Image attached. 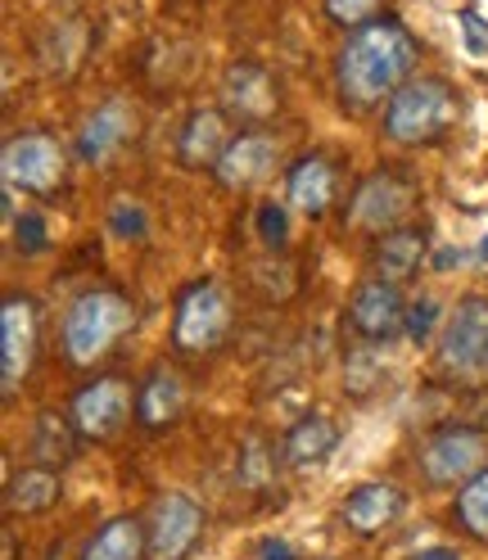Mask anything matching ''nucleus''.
Wrapping results in <instances>:
<instances>
[{
  "label": "nucleus",
  "mask_w": 488,
  "mask_h": 560,
  "mask_svg": "<svg viewBox=\"0 0 488 560\" xmlns=\"http://www.w3.org/2000/svg\"><path fill=\"white\" fill-rule=\"evenodd\" d=\"M416 59H421L416 37L398 19H375L367 27H353L335 55L339 100L358 114L390 104L416 78Z\"/></svg>",
  "instance_id": "1"
},
{
  "label": "nucleus",
  "mask_w": 488,
  "mask_h": 560,
  "mask_svg": "<svg viewBox=\"0 0 488 560\" xmlns=\"http://www.w3.org/2000/svg\"><path fill=\"white\" fill-rule=\"evenodd\" d=\"M136 326V307L127 294L100 285L73 299L63 317V353L73 366H95L100 358L114 353V343Z\"/></svg>",
  "instance_id": "2"
},
{
  "label": "nucleus",
  "mask_w": 488,
  "mask_h": 560,
  "mask_svg": "<svg viewBox=\"0 0 488 560\" xmlns=\"http://www.w3.org/2000/svg\"><path fill=\"white\" fill-rule=\"evenodd\" d=\"M462 100L443 78H411L385 104V136L394 145H434V140L457 122Z\"/></svg>",
  "instance_id": "3"
},
{
  "label": "nucleus",
  "mask_w": 488,
  "mask_h": 560,
  "mask_svg": "<svg viewBox=\"0 0 488 560\" xmlns=\"http://www.w3.org/2000/svg\"><path fill=\"white\" fill-rule=\"evenodd\" d=\"M0 172H5V186L10 190L50 199L68 182V154H63V145H59L55 136L23 131V136H10L5 154H0Z\"/></svg>",
  "instance_id": "4"
},
{
  "label": "nucleus",
  "mask_w": 488,
  "mask_h": 560,
  "mask_svg": "<svg viewBox=\"0 0 488 560\" xmlns=\"http://www.w3.org/2000/svg\"><path fill=\"white\" fill-rule=\"evenodd\" d=\"M231 335V299L218 280H195L177 299V317H172V343L182 353H213Z\"/></svg>",
  "instance_id": "5"
},
{
  "label": "nucleus",
  "mask_w": 488,
  "mask_h": 560,
  "mask_svg": "<svg viewBox=\"0 0 488 560\" xmlns=\"http://www.w3.org/2000/svg\"><path fill=\"white\" fill-rule=\"evenodd\" d=\"M488 466V430L443 425L421 443V470L434 488H462Z\"/></svg>",
  "instance_id": "6"
},
{
  "label": "nucleus",
  "mask_w": 488,
  "mask_h": 560,
  "mask_svg": "<svg viewBox=\"0 0 488 560\" xmlns=\"http://www.w3.org/2000/svg\"><path fill=\"white\" fill-rule=\"evenodd\" d=\"M411 208H416L411 177H403V172H394V167H380V172H371V177L353 190V203H348V222H353L358 231L385 235V231L407 226Z\"/></svg>",
  "instance_id": "7"
},
{
  "label": "nucleus",
  "mask_w": 488,
  "mask_h": 560,
  "mask_svg": "<svg viewBox=\"0 0 488 560\" xmlns=\"http://www.w3.org/2000/svg\"><path fill=\"white\" fill-rule=\"evenodd\" d=\"M42 348V312L27 294H10L0 307V380H5V398L19 394V384L32 375Z\"/></svg>",
  "instance_id": "8"
},
{
  "label": "nucleus",
  "mask_w": 488,
  "mask_h": 560,
  "mask_svg": "<svg viewBox=\"0 0 488 560\" xmlns=\"http://www.w3.org/2000/svg\"><path fill=\"white\" fill-rule=\"evenodd\" d=\"M136 411V394H131V384L123 375H95L91 384H82V389L73 394V425L82 439H114L123 425H127V416Z\"/></svg>",
  "instance_id": "9"
},
{
  "label": "nucleus",
  "mask_w": 488,
  "mask_h": 560,
  "mask_svg": "<svg viewBox=\"0 0 488 560\" xmlns=\"http://www.w3.org/2000/svg\"><path fill=\"white\" fill-rule=\"evenodd\" d=\"M484 353H488V299H462L457 312L443 322L439 366L448 375H475L484 371Z\"/></svg>",
  "instance_id": "10"
},
{
  "label": "nucleus",
  "mask_w": 488,
  "mask_h": 560,
  "mask_svg": "<svg viewBox=\"0 0 488 560\" xmlns=\"http://www.w3.org/2000/svg\"><path fill=\"white\" fill-rule=\"evenodd\" d=\"M348 326L362 343H390L398 330H407V303L394 280L371 276L348 299Z\"/></svg>",
  "instance_id": "11"
},
{
  "label": "nucleus",
  "mask_w": 488,
  "mask_h": 560,
  "mask_svg": "<svg viewBox=\"0 0 488 560\" xmlns=\"http://www.w3.org/2000/svg\"><path fill=\"white\" fill-rule=\"evenodd\" d=\"M204 534V506L186 493H167L154 502L150 515V560H186Z\"/></svg>",
  "instance_id": "12"
},
{
  "label": "nucleus",
  "mask_w": 488,
  "mask_h": 560,
  "mask_svg": "<svg viewBox=\"0 0 488 560\" xmlns=\"http://www.w3.org/2000/svg\"><path fill=\"white\" fill-rule=\"evenodd\" d=\"M271 167H276V140L263 131H240L231 136V145L213 172L226 190H254L271 177Z\"/></svg>",
  "instance_id": "13"
},
{
  "label": "nucleus",
  "mask_w": 488,
  "mask_h": 560,
  "mask_svg": "<svg viewBox=\"0 0 488 560\" xmlns=\"http://www.w3.org/2000/svg\"><path fill=\"white\" fill-rule=\"evenodd\" d=\"M136 131V118L123 100H104L100 109H91L78 127V140H73V150L82 163H109L123 145H127V136Z\"/></svg>",
  "instance_id": "14"
},
{
  "label": "nucleus",
  "mask_w": 488,
  "mask_h": 560,
  "mask_svg": "<svg viewBox=\"0 0 488 560\" xmlns=\"http://www.w3.org/2000/svg\"><path fill=\"white\" fill-rule=\"evenodd\" d=\"M222 104H226V114L240 118V122H267L276 114V104H281V95H276V82L267 68L258 63H235L226 82H222Z\"/></svg>",
  "instance_id": "15"
},
{
  "label": "nucleus",
  "mask_w": 488,
  "mask_h": 560,
  "mask_svg": "<svg viewBox=\"0 0 488 560\" xmlns=\"http://www.w3.org/2000/svg\"><path fill=\"white\" fill-rule=\"evenodd\" d=\"M403 506H407V498H403L398 483H362V488H353V493L344 498L339 515H344V524L353 534L371 538V534H385L390 524L403 515Z\"/></svg>",
  "instance_id": "16"
},
{
  "label": "nucleus",
  "mask_w": 488,
  "mask_h": 560,
  "mask_svg": "<svg viewBox=\"0 0 488 560\" xmlns=\"http://www.w3.org/2000/svg\"><path fill=\"white\" fill-rule=\"evenodd\" d=\"M286 195H290V208L303 218H326L330 203H335V167L326 154H307L290 167L286 177Z\"/></svg>",
  "instance_id": "17"
},
{
  "label": "nucleus",
  "mask_w": 488,
  "mask_h": 560,
  "mask_svg": "<svg viewBox=\"0 0 488 560\" xmlns=\"http://www.w3.org/2000/svg\"><path fill=\"white\" fill-rule=\"evenodd\" d=\"M231 136H226V118L222 109H195L177 136V159L182 167L190 172H204V167H218V159L226 154Z\"/></svg>",
  "instance_id": "18"
},
{
  "label": "nucleus",
  "mask_w": 488,
  "mask_h": 560,
  "mask_svg": "<svg viewBox=\"0 0 488 560\" xmlns=\"http://www.w3.org/2000/svg\"><path fill=\"white\" fill-rule=\"evenodd\" d=\"M186 411V384L177 371H150L146 384L136 389V420H141L146 430H167V425H177V416Z\"/></svg>",
  "instance_id": "19"
},
{
  "label": "nucleus",
  "mask_w": 488,
  "mask_h": 560,
  "mask_svg": "<svg viewBox=\"0 0 488 560\" xmlns=\"http://www.w3.org/2000/svg\"><path fill=\"white\" fill-rule=\"evenodd\" d=\"M426 249H430V240L426 231H416V226H398V231H385L375 240V276H385V280H411L416 271H421L426 262Z\"/></svg>",
  "instance_id": "20"
},
{
  "label": "nucleus",
  "mask_w": 488,
  "mask_h": 560,
  "mask_svg": "<svg viewBox=\"0 0 488 560\" xmlns=\"http://www.w3.org/2000/svg\"><path fill=\"white\" fill-rule=\"evenodd\" d=\"M335 447H339V425L330 416L312 411V416H303V420H294V425H290V434H286V462L290 466H317V462L330 457Z\"/></svg>",
  "instance_id": "21"
},
{
  "label": "nucleus",
  "mask_w": 488,
  "mask_h": 560,
  "mask_svg": "<svg viewBox=\"0 0 488 560\" xmlns=\"http://www.w3.org/2000/svg\"><path fill=\"white\" fill-rule=\"evenodd\" d=\"M141 556H150V538L141 529V520H131V515L100 524L82 551V560H141Z\"/></svg>",
  "instance_id": "22"
},
{
  "label": "nucleus",
  "mask_w": 488,
  "mask_h": 560,
  "mask_svg": "<svg viewBox=\"0 0 488 560\" xmlns=\"http://www.w3.org/2000/svg\"><path fill=\"white\" fill-rule=\"evenodd\" d=\"M5 502H10L14 515H42V511H50L59 502V475H55V466H42L37 462V466L19 470L10 479Z\"/></svg>",
  "instance_id": "23"
},
{
  "label": "nucleus",
  "mask_w": 488,
  "mask_h": 560,
  "mask_svg": "<svg viewBox=\"0 0 488 560\" xmlns=\"http://www.w3.org/2000/svg\"><path fill=\"white\" fill-rule=\"evenodd\" d=\"M32 452H37V462L42 466H63V462H73V452H78V425H73V416H59V411H42L37 420V434H32Z\"/></svg>",
  "instance_id": "24"
},
{
  "label": "nucleus",
  "mask_w": 488,
  "mask_h": 560,
  "mask_svg": "<svg viewBox=\"0 0 488 560\" xmlns=\"http://www.w3.org/2000/svg\"><path fill=\"white\" fill-rule=\"evenodd\" d=\"M235 479H240V488H249V493H263V488H271L276 483V452L263 439H249V443L240 447Z\"/></svg>",
  "instance_id": "25"
},
{
  "label": "nucleus",
  "mask_w": 488,
  "mask_h": 560,
  "mask_svg": "<svg viewBox=\"0 0 488 560\" xmlns=\"http://www.w3.org/2000/svg\"><path fill=\"white\" fill-rule=\"evenodd\" d=\"M457 520H462V529L470 538H484L488 542V466L462 483V493H457Z\"/></svg>",
  "instance_id": "26"
},
{
  "label": "nucleus",
  "mask_w": 488,
  "mask_h": 560,
  "mask_svg": "<svg viewBox=\"0 0 488 560\" xmlns=\"http://www.w3.org/2000/svg\"><path fill=\"white\" fill-rule=\"evenodd\" d=\"M322 10L330 23L353 32V27H367L380 19V0H322Z\"/></svg>",
  "instance_id": "27"
},
{
  "label": "nucleus",
  "mask_w": 488,
  "mask_h": 560,
  "mask_svg": "<svg viewBox=\"0 0 488 560\" xmlns=\"http://www.w3.org/2000/svg\"><path fill=\"white\" fill-rule=\"evenodd\" d=\"M258 235L267 249H286V240H290V218H286V208L281 203H263L258 208Z\"/></svg>",
  "instance_id": "28"
},
{
  "label": "nucleus",
  "mask_w": 488,
  "mask_h": 560,
  "mask_svg": "<svg viewBox=\"0 0 488 560\" xmlns=\"http://www.w3.org/2000/svg\"><path fill=\"white\" fill-rule=\"evenodd\" d=\"M109 226H114V235H123V240H141V235H146V208L131 203V199H118V203L109 208Z\"/></svg>",
  "instance_id": "29"
},
{
  "label": "nucleus",
  "mask_w": 488,
  "mask_h": 560,
  "mask_svg": "<svg viewBox=\"0 0 488 560\" xmlns=\"http://www.w3.org/2000/svg\"><path fill=\"white\" fill-rule=\"evenodd\" d=\"M434 326H439V303L434 299H421L416 307H407V339L411 343H430Z\"/></svg>",
  "instance_id": "30"
},
{
  "label": "nucleus",
  "mask_w": 488,
  "mask_h": 560,
  "mask_svg": "<svg viewBox=\"0 0 488 560\" xmlns=\"http://www.w3.org/2000/svg\"><path fill=\"white\" fill-rule=\"evenodd\" d=\"M14 240H19V254H42L46 249V222L37 213H23L14 222Z\"/></svg>",
  "instance_id": "31"
},
{
  "label": "nucleus",
  "mask_w": 488,
  "mask_h": 560,
  "mask_svg": "<svg viewBox=\"0 0 488 560\" xmlns=\"http://www.w3.org/2000/svg\"><path fill=\"white\" fill-rule=\"evenodd\" d=\"M462 27L470 32V37H466V46H470L475 55H488V27H484L475 14H462Z\"/></svg>",
  "instance_id": "32"
},
{
  "label": "nucleus",
  "mask_w": 488,
  "mask_h": 560,
  "mask_svg": "<svg viewBox=\"0 0 488 560\" xmlns=\"http://www.w3.org/2000/svg\"><path fill=\"white\" fill-rule=\"evenodd\" d=\"M258 560H294V547H290L286 538H267V542L258 547Z\"/></svg>",
  "instance_id": "33"
},
{
  "label": "nucleus",
  "mask_w": 488,
  "mask_h": 560,
  "mask_svg": "<svg viewBox=\"0 0 488 560\" xmlns=\"http://www.w3.org/2000/svg\"><path fill=\"white\" fill-rule=\"evenodd\" d=\"M407 560H462V551L457 547H426V551H416Z\"/></svg>",
  "instance_id": "34"
},
{
  "label": "nucleus",
  "mask_w": 488,
  "mask_h": 560,
  "mask_svg": "<svg viewBox=\"0 0 488 560\" xmlns=\"http://www.w3.org/2000/svg\"><path fill=\"white\" fill-rule=\"evenodd\" d=\"M479 258H484V262H488V235H484V244H479Z\"/></svg>",
  "instance_id": "35"
},
{
  "label": "nucleus",
  "mask_w": 488,
  "mask_h": 560,
  "mask_svg": "<svg viewBox=\"0 0 488 560\" xmlns=\"http://www.w3.org/2000/svg\"><path fill=\"white\" fill-rule=\"evenodd\" d=\"M484 371H488V353H484Z\"/></svg>",
  "instance_id": "36"
}]
</instances>
